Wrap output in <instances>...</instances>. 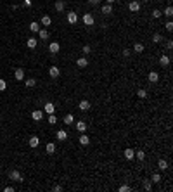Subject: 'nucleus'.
I'll list each match as a JSON object with an SVG mask.
<instances>
[{"label": "nucleus", "mask_w": 173, "mask_h": 192, "mask_svg": "<svg viewBox=\"0 0 173 192\" xmlns=\"http://www.w3.org/2000/svg\"><path fill=\"white\" fill-rule=\"evenodd\" d=\"M9 178H10L12 182H23V175H21L17 170H12V172H9Z\"/></svg>", "instance_id": "nucleus-1"}, {"label": "nucleus", "mask_w": 173, "mask_h": 192, "mask_svg": "<svg viewBox=\"0 0 173 192\" xmlns=\"http://www.w3.org/2000/svg\"><path fill=\"white\" fill-rule=\"evenodd\" d=\"M140 7H142V5H140V2H139V0H132V2L128 3V9H130L132 12H139V10H140Z\"/></svg>", "instance_id": "nucleus-2"}, {"label": "nucleus", "mask_w": 173, "mask_h": 192, "mask_svg": "<svg viewBox=\"0 0 173 192\" xmlns=\"http://www.w3.org/2000/svg\"><path fill=\"white\" fill-rule=\"evenodd\" d=\"M66 19H68V23H69V24H75V23L78 21V14H76V12H73V10H69V12L66 14Z\"/></svg>", "instance_id": "nucleus-3"}, {"label": "nucleus", "mask_w": 173, "mask_h": 192, "mask_svg": "<svg viewBox=\"0 0 173 192\" xmlns=\"http://www.w3.org/2000/svg\"><path fill=\"white\" fill-rule=\"evenodd\" d=\"M59 50H61L59 42H50V43H49V52H50V54H57Z\"/></svg>", "instance_id": "nucleus-4"}, {"label": "nucleus", "mask_w": 173, "mask_h": 192, "mask_svg": "<svg viewBox=\"0 0 173 192\" xmlns=\"http://www.w3.org/2000/svg\"><path fill=\"white\" fill-rule=\"evenodd\" d=\"M59 74H61V69L57 66H50L49 68V76L50 78H59Z\"/></svg>", "instance_id": "nucleus-5"}, {"label": "nucleus", "mask_w": 173, "mask_h": 192, "mask_svg": "<svg viewBox=\"0 0 173 192\" xmlns=\"http://www.w3.org/2000/svg\"><path fill=\"white\" fill-rule=\"evenodd\" d=\"M28 144H29V147L36 149V147L40 146V139H38L36 135H31V137H29V140H28Z\"/></svg>", "instance_id": "nucleus-6"}, {"label": "nucleus", "mask_w": 173, "mask_h": 192, "mask_svg": "<svg viewBox=\"0 0 173 192\" xmlns=\"http://www.w3.org/2000/svg\"><path fill=\"white\" fill-rule=\"evenodd\" d=\"M83 24L85 26H92L94 24V16L92 14H83Z\"/></svg>", "instance_id": "nucleus-7"}, {"label": "nucleus", "mask_w": 173, "mask_h": 192, "mask_svg": "<svg viewBox=\"0 0 173 192\" xmlns=\"http://www.w3.org/2000/svg\"><path fill=\"white\" fill-rule=\"evenodd\" d=\"M14 78L19 80V81H23V80H24V69H23V68H17V69L14 71Z\"/></svg>", "instance_id": "nucleus-8"}, {"label": "nucleus", "mask_w": 173, "mask_h": 192, "mask_svg": "<svg viewBox=\"0 0 173 192\" xmlns=\"http://www.w3.org/2000/svg\"><path fill=\"white\" fill-rule=\"evenodd\" d=\"M147 80H149L151 83H158V81H159V74H158L156 71H151V73L147 74Z\"/></svg>", "instance_id": "nucleus-9"}, {"label": "nucleus", "mask_w": 173, "mask_h": 192, "mask_svg": "<svg viewBox=\"0 0 173 192\" xmlns=\"http://www.w3.org/2000/svg\"><path fill=\"white\" fill-rule=\"evenodd\" d=\"M43 113H47V114H54V113H55V106H54L52 102H47L45 107H43Z\"/></svg>", "instance_id": "nucleus-10"}, {"label": "nucleus", "mask_w": 173, "mask_h": 192, "mask_svg": "<svg viewBox=\"0 0 173 192\" xmlns=\"http://www.w3.org/2000/svg\"><path fill=\"white\" fill-rule=\"evenodd\" d=\"M170 62H172V59H170V55H161V57H159V64H161L163 68H166V66H170Z\"/></svg>", "instance_id": "nucleus-11"}, {"label": "nucleus", "mask_w": 173, "mask_h": 192, "mask_svg": "<svg viewBox=\"0 0 173 192\" xmlns=\"http://www.w3.org/2000/svg\"><path fill=\"white\" fill-rule=\"evenodd\" d=\"M76 66L78 68H87L88 66V59L87 57H78L76 59Z\"/></svg>", "instance_id": "nucleus-12"}, {"label": "nucleus", "mask_w": 173, "mask_h": 192, "mask_svg": "<svg viewBox=\"0 0 173 192\" xmlns=\"http://www.w3.org/2000/svg\"><path fill=\"white\" fill-rule=\"evenodd\" d=\"M75 128H76L80 133H85V130H87V123H85V121H78V123H75Z\"/></svg>", "instance_id": "nucleus-13"}, {"label": "nucleus", "mask_w": 173, "mask_h": 192, "mask_svg": "<svg viewBox=\"0 0 173 192\" xmlns=\"http://www.w3.org/2000/svg\"><path fill=\"white\" fill-rule=\"evenodd\" d=\"M54 7H55V10H57V12H62V10L66 9V2H64V0H57Z\"/></svg>", "instance_id": "nucleus-14"}, {"label": "nucleus", "mask_w": 173, "mask_h": 192, "mask_svg": "<svg viewBox=\"0 0 173 192\" xmlns=\"http://www.w3.org/2000/svg\"><path fill=\"white\" fill-rule=\"evenodd\" d=\"M49 36H50V33L47 29H42V28L38 29V38L40 40H49Z\"/></svg>", "instance_id": "nucleus-15"}, {"label": "nucleus", "mask_w": 173, "mask_h": 192, "mask_svg": "<svg viewBox=\"0 0 173 192\" xmlns=\"http://www.w3.org/2000/svg\"><path fill=\"white\" fill-rule=\"evenodd\" d=\"M31 118H33L35 121H42V120H43V111H33V113H31Z\"/></svg>", "instance_id": "nucleus-16"}, {"label": "nucleus", "mask_w": 173, "mask_h": 192, "mask_svg": "<svg viewBox=\"0 0 173 192\" xmlns=\"http://www.w3.org/2000/svg\"><path fill=\"white\" fill-rule=\"evenodd\" d=\"M123 154H125V158H127V159H133V158H135V151H133L132 147L125 149V151H123Z\"/></svg>", "instance_id": "nucleus-17"}, {"label": "nucleus", "mask_w": 173, "mask_h": 192, "mask_svg": "<svg viewBox=\"0 0 173 192\" xmlns=\"http://www.w3.org/2000/svg\"><path fill=\"white\" fill-rule=\"evenodd\" d=\"M102 14H106V16H109V14H113V5L111 3H106V5H102Z\"/></svg>", "instance_id": "nucleus-18"}, {"label": "nucleus", "mask_w": 173, "mask_h": 192, "mask_svg": "<svg viewBox=\"0 0 173 192\" xmlns=\"http://www.w3.org/2000/svg\"><path fill=\"white\" fill-rule=\"evenodd\" d=\"M133 50H135V54H142V52H144V43L135 42V43H133Z\"/></svg>", "instance_id": "nucleus-19"}, {"label": "nucleus", "mask_w": 173, "mask_h": 192, "mask_svg": "<svg viewBox=\"0 0 173 192\" xmlns=\"http://www.w3.org/2000/svg\"><path fill=\"white\" fill-rule=\"evenodd\" d=\"M78 107H80V111H88L90 109V102L88 100H80Z\"/></svg>", "instance_id": "nucleus-20"}, {"label": "nucleus", "mask_w": 173, "mask_h": 192, "mask_svg": "<svg viewBox=\"0 0 173 192\" xmlns=\"http://www.w3.org/2000/svg\"><path fill=\"white\" fill-rule=\"evenodd\" d=\"M55 137H57V140H66L68 139V132L66 130H57Z\"/></svg>", "instance_id": "nucleus-21"}, {"label": "nucleus", "mask_w": 173, "mask_h": 192, "mask_svg": "<svg viewBox=\"0 0 173 192\" xmlns=\"http://www.w3.org/2000/svg\"><path fill=\"white\" fill-rule=\"evenodd\" d=\"M80 144H81V146H88V144H90V137H88L87 133H81V135H80Z\"/></svg>", "instance_id": "nucleus-22"}, {"label": "nucleus", "mask_w": 173, "mask_h": 192, "mask_svg": "<svg viewBox=\"0 0 173 192\" xmlns=\"http://www.w3.org/2000/svg\"><path fill=\"white\" fill-rule=\"evenodd\" d=\"M55 149H57V147H55V144H54V142H49V144L45 146L47 154H54V152H55Z\"/></svg>", "instance_id": "nucleus-23"}, {"label": "nucleus", "mask_w": 173, "mask_h": 192, "mask_svg": "<svg viewBox=\"0 0 173 192\" xmlns=\"http://www.w3.org/2000/svg\"><path fill=\"white\" fill-rule=\"evenodd\" d=\"M42 24L43 26H50L52 24V17L50 16H42Z\"/></svg>", "instance_id": "nucleus-24"}, {"label": "nucleus", "mask_w": 173, "mask_h": 192, "mask_svg": "<svg viewBox=\"0 0 173 192\" xmlns=\"http://www.w3.org/2000/svg\"><path fill=\"white\" fill-rule=\"evenodd\" d=\"M26 45H28L29 49H35V47L38 45V40H36V38H28V42H26Z\"/></svg>", "instance_id": "nucleus-25"}, {"label": "nucleus", "mask_w": 173, "mask_h": 192, "mask_svg": "<svg viewBox=\"0 0 173 192\" xmlns=\"http://www.w3.org/2000/svg\"><path fill=\"white\" fill-rule=\"evenodd\" d=\"M24 85H26L28 88H33V87L36 85V80H35V78H28V80H24Z\"/></svg>", "instance_id": "nucleus-26"}, {"label": "nucleus", "mask_w": 173, "mask_h": 192, "mask_svg": "<svg viewBox=\"0 0 173 192\" xmlns=\"http://www.w3.org/2000/svg\"><path fill=\"white\" fill-rule=\"evenodd\" d=\"M75 123V116L73 114H66L64 116V125H73Z\"/></svg>", "instance_id": "nucleus-27"}, {"label": "nucleus", "mask_w": 173, "mask_h": 192, "mask_svg": "<svg viewBox=\"0 0 173 192\" xmlns=\"http://www.w3.org/2000/svg\"><path fill=\"white\" fill-rule=\"evenodd\" d=\"M158 168L159 170H168V161L166 159H159L158 161Z\"/></svg>", "instance_id": "nucleus-28"}, {"label": "nucleus", "mask_w": 173, "mask_h": 192, "mask_svg": "<svg viewBox=\"0 0 173 192\" xmlns=\"http://www.w3.org/2000/svg\"><path fill=\"white\" fill-rule=\"evenodd\" d=\"M38 29H40L38 23H36V21H33V23L29 24V31H33V33H38Z\"/></svg>", "instance_id": "nucleus-29"}, {"label": "nucleus", "mask_w": 173, "mask_h": 192, "mask_svg": "<svg viewBox=\"0 0 173 192\" xmlns=\"http://www.w3.org/2000/svg\"><path fill=\"white\" fill-rule=\"evenodd\" d=\"M137 97H139V99H146V97H147V90H144V88L137 90Z\"/></svg>", "instance_id": "nucleus-30"}, {"label": "nucleus", "mask_w": 173, "mask_h": 192, "mask_svg": "<svg viewBox=\"0 0 173 192\" xmlns=\"http://www.w3.org/2000/svg\"><path fill=\"white\" fill-rule=\"evenodd\" d=\"M135 156H137L139 161H144V159H146V152H144V151H135Z\"/></svg>", "instance_id": "nucleus-31"}, {"label": "nucleus", "mask_w": 173, "mask_h": 192, "mask_svg": "<svg viewBox=\"0 0 173 192\" xmlns=\"http://www.w3.org/2000/svg\"><path fill=\"white\" fill-rule=\"evenodd\" d=\"M151 182H152V184H159V182H161V175H159V173H154V175L151 177Z\"/></svg>", "instance_id": "nucleus-32"}, {"label": "nucleus", "mask_w": 173, "mask_h": 192, "mask_svg": "<svg viewBox=\"0 0 173 192\" xmlns=\"http://www.w3.org/2000/svg\"><path fill=\"white\" fill-rule=\"evenodd\" d=\"M161 40H163V36H161L159 33H154V35H152V42H154V43H161Z\"/></svg>", "instance_id": "nucleus-33"}, {"label": "nucleus", "mask_w": 173, "mask_h": 192, "mask_svg": "<svg viewBox=\"0 0 173 192\" xmlns=\"http://www.w3.org/2000/svg\"><path fill=\"white\" fill-rule=\"evenodd\" d=\"M165 16H166V17H172L173 16V7L172 5H168V7L165 9Z\"/></svg>", "instance_id": "nucleus-34"}, {"label": "nucleus", "mask_w": 173, "mask_h": 192, "mask_svg": "<svg viewBox=\"0 0 173 192\" xmlns=\"http://www.w3.org/2000/svg\"><path fill=\"white\" fill-rule=\"evenodd\" d=\"M161 16H163V12H161L159 9H154V10H152V17H154V19H159Z\"/></svg>", "instance_id": "nucleus-35"}, {"label": "nucleus", "mask_w": 173, "mask_h": 192, "mask_svg": "<svg viewBox=\"0 0 173 192\" xmlns=\"http://www.w3.org/2000/svg\"><path fill=\"white\" fill-rule=\"evenodd\" d=\"M57 123V116L55 114H49V125H55Z\"/></svg>", "instance_id": "nucleus-36"}, {"label": "nucleus", "mask_w": 173, "mask_h": 192, "mask_svg": "<svg viewBox=\"0 0 173 192\" xmlns=\"http://www.w3.org/2000/svg\"><path fill=\"white\" fill-rule=\"evenodd\" d=\"M144 189H146V191H152V182H151V180H146V182H144Z\"/></svg>", "instance_id": "nucleus-37"}, {"label": "nucleus", "mask_w": 173, "mask_h": 192, "mask_svg": "<svg viewBox=\"0 0 173 192\" xmlns=\"http://www.w3.org/2000/svg\"><path fill=\"white\" fill-rule=\"evenodd\" d=\"M118 191H120V192H130V191H132V187H130V185H121Z\"/></svg>", "instance_id": "nucleus-38"}, {"label": "nucleus", "mask_w": 173, "mask_h": 192, "mask_svg": "<svg viewBox=\"0 0 173 192\" xmlns=\"http://www.w3.org/2000/svg\"><path fill=\"white\" fill-rule=\"evenodd\" d=\"M90 52H92V47H90V45H85V47H83V54H85V55H88Z\"/></svg>", "instance_id": "nucleus-39"}, {"label": "nucleus", "mask_w": 173, "mask_h": 192, "mask_svg": "<svg viewBox=\"0 0 173 192\" xmlns=\"http://www.w3.org/2000/svg\"><path fill=\"white\" fill-rule=\"evenodd\" d=\"M5 88H7V83H5V80H2V78H0V92H3Z\"/></svg>", "instance_id": "nucleus-40"}, {"label": "nucleus", "mask_w": 173, "mask_h": 192, "mask_svg": "<svg viewBox=\"0 0 173 192\" xmlns=\"http://www.w3.org/2000/svg\"><path fill=\"white\" fill-rule=\"evenodd\" d=\"M165 28H166V31H173V23L172 21H168V23L165 24Z\"/></svg>", "instance_id": "nucleus-41"}, {"label": "nucleus", "mask_w": 173, "mask_h": 192, "mask_svg": "<svg viewBox=\"0 0 173 192\" xmlns=\"http://www.w3.org/2000/svg\"><path fill=\"white\" fill-rule=\"evenodd\" d=\"M52 191H54V192H61V191H62V187H61V185H54V187H52Z\"/></svg>", "instance_id": "nucleus-42"}, {"label": "nucleus", "mask_w": 173, "mask_h": 192, "mask_svg": "<svg viewBox=\"0 0 173 192\" xmlns=\"http://www.w3.org/2000/svg\"><path fill=\"white\" fill-rule=\"evenodd\" d=\"M23 5L24 7H31V0H23Z\"/></svg>", "instance_id": "nucleus-43"}, {"label": "nucleus", "mask_w": 173, "mask_h": 192, "mask_svg": "<svg viewBox=\"0 0 173 192\" xmlns=\"http://www.w3.org/2000/svg\"><path fill=\"white\" fill-rule=\"evenodd\" d=\"M88 3H90V5H99L101 0H88Z\"/></svg>", "instance_id": "nucleus-44"}, {"label": "nucleus", "mask_w": 173, "mask_h": 192, "mask_svg": "<svg viewBox=\"0 0 173 192\" xmlns=\"http://www.w3.org/2000/svg\"><path fill=\"white\" fill-rule=\"evenodd\" d=\"M123 57H130V50H128V49L123 50Z\"/></svg>", "instance_id": "nucleus-45"}, {"label": "nucleus", "mask_w": 173, "mask_h": 192, "mask_svg": "<svg viewBox=\"0 0 173 192\" xmlns=\"http://www.w3.org/2000/svg\"><path fill=\"white\" fill-rule=\"evenodd\" d=\"M166 47H168L170 50H172V49H173V42H172V40H168V42H166Z\"/></svg>", "instance_id": "nucleus-46"}, {"label": "nucleus", "mask_w": 173, "mask_h": 192, "mask_svg": "<svg viewBox=\"0 0 173 192\" xmlns=\"http://www.w3.org/2000/svg\"><path fill=\"white\" fill-rule=\"evenodd\" d=\"M5 192H14V187H10V185H9V187H5Z\"/></svg>", "instance_id": "nucleus-47"}, {"label": "nucleus", "mask_w": 173, "mask_h": 192, "mask_svg": "<svg viewBox=\"0 0 173 192\" xmlns=\"http://www.w3.org/2000/svg\"><path fill=\"white\" fill-rule=\"evenodd\" d=\"M106 2H107V3H111V5H113V3H114V2H116V0H106Z\"/></svg>", "instance_id": "nucleus-48"}, {"label": "nucleus", "mask_w": 173, "mask_h": 192, "mask_svg": "<svg viewBox=\"0 0 173 192\" xmlns=\"http://www.w3.org/2000/svg\"><path fill=\"white\" fill-rule=\"evenodd\" d=\"M144 2H147V3H149V2H152V0H144Z\"/></svg>", "instance_id": "nucleus-49"}]
</instances>
